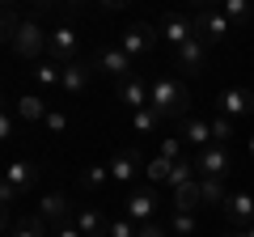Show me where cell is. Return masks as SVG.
Masks as SVG:
<instances>
[{
    "mask_svg": "<svg viewBox=\"0 0 254 237\" xmlns=\"http://www.w3.org/2000/svg\"><path fill=\"white\" fill-rule=\"evenodd\" d=\"M148 106L157 110L161 118H190V89L178 81V76H153L148 81Z\"/></svg>",
    "mask_w": 254,
    "mask_h": 237,
    "instance_id": "obj_1",
    "label": "cell"
},
{
    "mask_svg": "<svg viewBox=\"0 0 254 237\" xmlns=\"http://www.w3.org/2000/svg\"><path fill=\"white\" fill-rule=\"evenodd\" d=\"M47 38H51V30H43V21L30 13V17H21L17 34H13V51L21 55V59H47Z\"/></svg>",
    "mask_w": 254,
    "mask_h": 237,
    "instance_id": "obj_2",
    "label": "cell"
},
{
    "mask_svg": "<svg viewBox=\"0 0 254 237\" xmlns=\"http://www.w3.org/2000/svg\"><path fill=\"white\" fill-rule=\"evenodd\" d=\"M157 43H161V30H157L153 21H131V26L119 34V47H123V55L131 59V64H136V59H144Z\"/></svg>",
    "mask_w": 254,
    "mask_h": 237,
    "instance_id": "obj_3",
    "label": "cell"
},
{
    "mask_svg": "<svg viewBox=\"0 0 254 237\" xmlns=\"http://www.w3.org/2000/svg\"><path fill=\"white\" fill-rule=\"evenodd\" d=\"M47 59L51 64H72V59H81V34H76L72 26H55L51 38H47Z\"/></svg>",
    "mask_w": 254,
    "mask_h": 237,
    "instance_id": "obj_4",
    "label": "cell"
},
{
    "mask_svg": "<svg viewBox=\"0 0 254 237\" xmlns=\"http://www.w3.org/2000/svg\"><path fill=\"white\" fill-rule=\"evenodd\" d=\"M34 216L43 220L47 229H64V225H72V203H68V195H60V191H51V195H43V199L34 203Z\"/></svg>",
    "mask_w": 254,
    "mask_h": 237,
    "instance_id": "obj_5",
    "label": "cell"
},
{
    "mask_svg": "<svg viewBox=\"0 0 254 237\" xmlns=\"http://www.w3.org/2000/svg\"><path fill=\"white\" fill-rule=\"evenodd\" d=\"M131 68H136V64H131V59L123 55V47H119V43H115V47H102V51L93 55V72H102V76H115L119 85H123L127 76H136Z\"/></svg>",
    "mask_w": 254,
    "mask_h": 237,
    "instance_id": "obj_6",
    "label": "cell"
},
{
    "mask_svg": "<svg viewBox=\"0 0 254 237\" xmlns=\"http://www.w3.org/2000/svg\"><path fill=\"white\" fill-rule=\"evenodd\" d=\"M38 174H43V165L38 161H9V170H4V186H9L13 199H21V195L34 191Z\"/></svg>",
    "mask_w": 254,
    "mask_h": 237,
    "instance_id": "obj_7",
    "label": "cell"
},
{
    "mask_svg": "<svg viewBox=\"0 0 254 237\" xmlns=\"http://www.w3.org/2000/svg\"><path fill=\"white\" fill-rule=\"evenodd\" d=\"M190 21H195V38H203L208 47L220 43V38L233 30V26H229V17H225L220 9H199V13H190Z\"/></svg>",
    "mask_w": 254,
    "mask_h": 237,
    "instance_id": "obj_8",
    "label": "cell"
},
{
    "mask_svg": "<svg viewBox=\"0 0 254 237\" xmlns=\"http://www.w3.org/2000/svg\"><path fill=\"white\" fill-rule=\"evenodd\" d=\"M195 174H199V178H216V182H225V174H229V148L225 144L199 148V157H195Z\"/></svg>",
    "mask_w": 254,
    "mask_h": 237,
    "instance_id": "obj_9",
    "label": "cell"
},
{
    "mask_svg": "<svg viewBox=\"0 0 254 237\" xmlns=\"http://www.w3.org/2000/svg\"><path fill=\"white\" fill-rule=\"evenodd\" d=\"M216 115H225V118L254 115V93L246 89V85H229V89L220 93V102H216Z\"/></svg>",
    "mask_w": 254,
    "mask_h": 237,
    "instance_id": "obj_10",
    "label": "cell"
},
{
    "mask_svg": "<svg viewBox=\"0 0 254 237\" xmlns=\"http://www.w3.org/2000/svg\"><path fill=\"white\" fill-rule=\"evenodd\" d=\"M106 165H110V182H136L140 174H144L148 161L136 153V148H127V153H115Z\"/></svg>",
    "mask_w": 254,
    "mask_h": 237,
    "instance_id": "obj_11",
    "label": "cell"
},
{
    "mask_svg": "<svg viewBox=\"0 0 254 237\" xmlns=\"http://www.w3.org/2000/svg\"><path fill=\"white\" fill-rule=\"evenodd\" d=\"M157 30H161V38L174 47V51H178L182 43H190V38H195V21H190L187 13H165Z\"/></svg>",
    "mask_w": 254,
    "mask_h": 237,
    "instance_id": "obj_12",
    "label": "cell"
},
{
    "mask_svg": "<svg viewBox=\"0 0 254 237\" xmlns=\"http://www.w3.org/2000/svg\"><path fill=\"white\" fill-rule=\"evenodd\" d=\"M174 55H178V72H187V76H199L203 68H208V43H203V38L182 43Z\"/></svg>",
    "mask_w": 254,
    "mask_h": 237,
    "instance_id": "obj_13",
    "label": "cell"
},
{
    "mask_svg": "<svg viewBox=\"0 0 254 237\" xmlns=\"http://www.w3.org/2000/svg\"><path fill=\"white\" fill-rule=\"evenodd\" d=\"M220 212H225V220H229L233 229L254 225V195H250V191H233V195L225 199V208H220Z\"/></svg>",
    "mask_w": 254,
    "mask_h": 237,
    "instance_id": "obj_14",
    "label": "cell"
},
{
    "mask_svg": "<svg viewBox=\"0 0 254 237\" xmlns=\"http://www.w3.org/2000/svg\"><path fill=\"white\" fill-rule=\"evenodd\" d=\"M153 212H157V195L148 191H131L127 195V203H123V216L131 220V225H148V220H153Z\"/></svg>",
    "mask_w": 254,
    "mask_h": 237,
    "instance_id": "obj_15",
    "label": "cell"
},
{
    "mask_svg": "<svg viewBox=\"0 0 254 237\" xmlns=\"http://www.w3.org/2000/svg\"><path fill=\"white\" fill-rule=\"evenodd\" d=\"M89 81H93V64L72 59V64H64V72H60V93H81V89H89Z\"/></svg>",
    "mask_w": 254,
    "mask_h": 237,
    "instance_id": "obj_16",
    "label": "cell"
},
{
    "mask_svg": "<svg viewBox=\"0 0 254 237\" xmlns=\"http://www.w3.org/2000/svg\"><path fill=\"white\" fill-rule=\"evenodd\" d=\"M72 225H76V233L81 237H110V220L102 216L98 208H76V216H72Z\"/></svg>",
    "mask_w": 254,
    "mask_h": 237,
    "instance_id": "obj_17",
    "label": "cell"
},
{
    "mask_svg": "<svg viewBox=\"0 0 254 237\" xmlns=\"http://www.w3.org/2000/svg\"><path fill=\"white\" fill-rule=\"evenodd\" d=\"M119 102H123L131 115H136V110H144V106H148V81H144L140 72H136V76H127V81L119 85Z\"/></svg>",
    "mask_w": 254,
    "mask_h": 237,
    "instance_id": "obj_18",
    "label": "cell"
},
{
    "mask_svg": "<svg viewBox=\"0 0 254 237\" xmlns=\"http://www.w3.org/2000/svg\"><path fill=\"white\" fill-rule=\"evenodd\" d=\"M178 140H187V144H195V148H208L212 144L208 118H182V123H178Z\"/></svg>",
    "mask_w": 254,
    "mask_h": 237,
    "instance_id": "obj_19",
    "label": "cell"
},
{
    "mask_svg": "<svg viewBox=\"0 0 254 237\" xmlns=\"http://www.w3.org/2000/svg\"><path fill=\"white\" fill-rule=\"evenodd\" d=\"M17 115L26 118V123H47V115H51V106H47L38 93H26V98H17Z\"/></svg>",
    "mask_w": 254,
    "mask_h": 237,
    "instance_id": "obj_20",
    "label": "cell"
},
{
    "mask_svg": "<svg viewBox=\"0 0 254 237\" xmlns=\"http://www.w3.org/2000/svg\"><path fill=\"white\" fill-rule=\"evenodd\" d=\"M60 72H64V68L51 64V59H38V64L30 68V76H34L38 89H60Z\"/></svg>",
    "mask_w": 254,
    "mask_h": 237,
    "instance_id": "obj_21",
    "label": "cell"
},
{
    "mask_svg": "<svg viewBox=\"0 0 254 237\" xmlns=\"http://www.w3.org/2000/svg\"><path fill=\"white\" fill-rule=\"evenodd\" d=\"M225 199H229L225 182H216V178H199V203H203V208H225Z\"/></svg>",
    "mask_w": 254,
    "mask_h": 237,
    "instance_id": "obj_22",
    "label": "cell"
},
{
    "mask_svg": "<svg viewBox=\"0 0 254 237\" xmlns=\"http://www.w3.org/2000/svg\"><path fill=\"white\" fill-rule=\"evenodd\" d=\"M106 182H110V165L106 161H93V165L81 170V186H85V191H102Z\"/></svg>",
    "mask_w": 254,
    "mask_h": 237,
    "instance_id": "obj_23",
    "label": "cell"
},
{
    "mask_svg": "<svg viewBox=\"0 0 254 237\" xmlns=\"http://www.w3.org/2000/svg\"><path fill=\"white\" fill-rule=\"evenodd\" d=\"M199 182V174H195V161H174L170 170V191H182V186Z\"/></svg>",
    "mask_w": 254,
    "mask_h": 237,
    "instance_id": "obj_24",
    "label": "cell"
},
{
    "mask_svg": "<svg viewBox=\"0 0 254 237\" xmlns=\"http://www.w3.org/2000/svg\"><path fill=\"white\" fill-rule=\"evenodd\" d=\"M199 208H203V203H199V182L174 191V212H199Z\"/></svg>",
    "mask_w": 254,
    "mask_h": 237,
    "instance_id": "obj_25",
    "label": "cell"
},
{
    "mask_svg": "<svg viewBox=\"0 0 254 237\" xmlns=\"http://www.w3.org/2000/svg\"><path fill=\"white\" fill-rule=\"evenodd\" d=\"M17 26H21V13L13 9V4H0V43H13Z\"/></svg>",
    "mask_w": 254,
    "mask_h": 237,
    "instance_id": "obj_26",
    "label": "cell"
},
{
    "mask_svg": "<svg viewBox=\"0 0 254 237\" xmlns=\"http://www.w3.org/2000/svg\"><path fill=\"white\" fill-rule=\"evenodd\" d=\"M195 229H199L195 212H174V216H170V233L174 237H195Z\"/></svg>",
    "mask_w": 254,
    "mask_h": 237,
    "instance_id": "obj_27",
    "label": "cell"
},
{
    "mask_svg": "<svg viewBox=\"0 0 254 237\" xmlns=\"http://www.w3.org/2000/svg\"><path fill=\"white\" fill-rule=\"evenodd\" d=\"M9 237H51V229H47L38 216H30V220H17V225L9 229Z\"/></svg>",
    "mask_w": 254,
    "mask_h": 237,
    "instance_id": "obj_28",
    "label": "cell"
},
{
    "mask_svg": "<svg viewBox=\"0 0 254 237\" xmlns=\"http://www.w3.org/2000/svg\"><path fill=\"white\" fill-rule=\"evenodd\" d=\"M220 13H225V17H229V26H246V21L254 17V13H250V4H246V0H225V4H220Z\"/></svg>",
    "mask_w": 254,
    "mask_h": 237,
    "instance_id": "obj_29",
    "label": "cell"
},
{
    "mask_svg": "<svg viewBox=\"0 0 254 237\" xmlns=\"http://www.w3.org/2000/svg\"><path fill=\"white\" fill-rule=\"evenodd\" d=\"M131 127L148 136V131H157V127H161V115H157L153 106H144V110H136V115H131Z\"/></svg>",
    "mask_w": 254,
    "mask_h": 237,
    "instance_id": "obj_30",
    "label": "cell"
},
{
    "mask_svg": "<svg viewBox=\"0 0 254 237\" xmlns=\"http://www.w3.org/2000/svg\"><path fill=\"white\" fill-rule=\"evenodd\" d=\"M208 127H212V144H229V136H233V118L212 115V118H208Z\"/></svg>",
    "mask_w": 254,
    "mask_h": 237,
    "instance_id": "obj_31",
    "label": "cell"
},
{
    "mask_svg": "<svg viewBox=\"0 0 254 237\" xmlns=\"http://www.w3.org/2000/svg\"><path fill=\"white\" fill-rule=\"evenodd\" d=\"M170 170H174V161H165V157H153V161L144 165V178H148V182H170Z\"/></svg>",
    "mask_w": 254,
    "mask_h": 237,
    "instance_id": "obj_32",
    "label": "cell"
},
{
    "mask_svg": "<svg viewBox=\"0 0 254 237\" xmlns=\"http://www.w3.org/2000/svg\"><path fill=\"white\" fill-rule=\"evenodd\" d=\"M110 237H136V225L127 216H119V220H110Z\"/></svg>",
    "mask_w": 254,
    "mask_h": 237,
    "instance_id": "obj_33",
    "label": "cell"
},
{
    "mask_svg": "<svg viewBox=\"0 0 254 237\" xmlns=\"http://www.w3.org/2000/svg\"><path fill=\"white\" fill-rule=\"evenodd\" d=\"M47 131H68V115L64 110H51L47 115Z\"/></svg>",
    "mask_w": 254,
    "mask_h": 237,
    "instance_id": "obj_34",
    "label": "cell"
},
{
    "mask_svg": "<svg viewBox=\"0 0 254 237\" xmlns=\"http://www.w3.org/2000/svg\"><path fill=\"white\" fill-rule=\"evenodd\" d=\"M157 157H165V161H182V153H178V140H161V153Z\"/></svg>",
    "mask_w": 254,
    "mask_h": 237,
    "instance_id": "obj_35",
    "label": "cell"
},
{
    "mask_svg": "<svg viewBox=\"0 0 254 237\" xmlns=\"http://www.w3.org/2000/svg\"><path fill=\"white\" fill-rule=\"evenodd\" d=\"M136 237H165V229L157 220H148V225H136Z\"/></svg>",
    "mask_w": 254,
    "mask_h": 237,
    "instance_id": "obj_36",
    "label": "cell"
},
{
    "mask_svg": "<svg viewBox=\"0 0 254 237\" xmlns=\"http://www.w3.org/2000/svg\"><path fill=\"white\" fill-rule=\"evenodd\" d=\"M51 237H81V233H76V225H64V229H55Z\"/></svg>",
    "mask_w": 254,
    "mask_h": 237,
    "instance_id": "obj_37",
    "label": "cell"
},
{
    "mask_svg": "<svg viewBox=\"0 0 254 237\" xmlns=\"http://www.w3.org/2000/svg\"><path fill=\"white\" fill-rule=\"evenodd\" d=\"M225 237H254V225H246V229H229Z\"/></svg>",
    "mask_w": 254,
    "mask_h": 237,
    "instance_id": "obj_38",
    "label": "cell"
},
{
    "mask_svg": "<svg viewBox=\"0 0 254 237\" xmlns=\"http://www.w3.org/2000/svg\"><path fill=\"white\" fill-rule=\"evenodd\" d=\"M9 136V115H4V110H0V140Z\"/></svg>",
    "mask_w": 254,
    "mask_h": 237,
    "instance_id": "obj_39",
    "label": "cell"
},
{
    "mask_svg": "<svg viewBox=\"0 0 254 237\" xmlns=\"http://www.w3.org/2000/svg\"><path fill=\"white\" fill-rule=\"evenodd\" d=\"M4 229H9V212L0 208V233H4Z\"/></svg>",
    "mask_w": 254,
    "mask_h": 237,
    "instance_id": "obj_40",
    "label": "cell"
},
{
    "mask_svg": "<svg viewBox=\"0 0 254 237\" xmlns=\"http://www.w3.org/2000/svg\"><path fill=\"white\" fill-rule=\"evenodd\" d=\"M246 153H250V161H254V131H250V140H246Z\"/></svg>",
    "mask_w": 254,
    "mask_h": 237,
    "instance_id": "obj_41",
    "label": "cell"
},
{
    "mask_svg": "<svg viewBox=\"0 0 254 237\" xmlns=\"http://www.w3.org/2000/svg\"><path fill=\"white\" fill-rule=\"evenodd\" d=\"M0 186H4V174H0Z\"/></svg>",
    "mask_w": 254,
    "mask_h": 237,
    "instance_id": "obj_42",
    "label": "cell"
}]
</instances>
